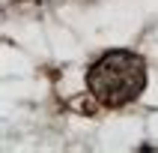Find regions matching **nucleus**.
<instances>
[{
    "instance_id": "1",
    "label": "nucleus",
    "mask_w": 158,
    "mask_h": 153,
    "mask_svg": "<svg viewBox=\"0 0 158 153\" xmlns=\"http://www.w3.org/2000/svg\"><path fill=\"white\" fill-rule=\"evenodd\" d=\"M143 87H146V60L137 51L125 48L105 51L87 69V90L105 108H123L134 102Z\"/></svg>"
}]
</instances>
